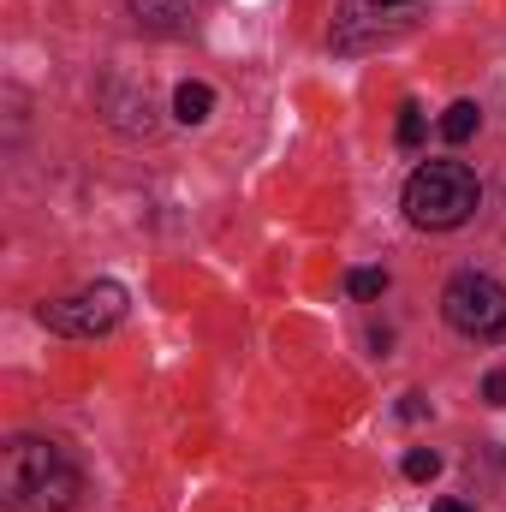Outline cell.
Returning a JSON list of instances; mask_svg holds the SVG:
<instances>
[{
    "mask_svg": "<svg viewBox=\"0 0 506 512\" xmlns=\"http://www.w3.org/2000/svg\"><path fill=\"white\" fill-rule=\"evenodd\" d=\"M78 489H84L78 465L54 441H36V435L6 441V453H0V501H6V512H72Z\"/></svg>",
    "mask_w": 506,
    "mask_h": 512,
    "instance_id": "6da1fadb",
    "label": "cell"
},
{
    "mask_svg": "<svg viewBox=\"0 0 506 512\" xmlns=\"http://www.w3.org/2000/svg\"><path fill=\"white\" fill-rule=\"evenodd\" d=\"M483 203V185L465 161H423L411 179H405V215L411 227H429V233H453L477 215Z\"/></svg>",
    "mask_w": 506,
    "mask_h": 512,
    "instance_id": "7a4b0ae2",
    "label": "cell"
},
{
    "mask_svg": "<svg viewBox=\"0 0 506 512\" xmlns=\"http://www.w3.org/2000/svg\"><path fill=\"white\" fill-rule=\"evenodd\" d=\"M441 310L465 340H506V286L489 274H453Z\"/></svg>",
    "mask_w": 506,
    "mask_h": 512,
    "instance_id": "3957f363",
    "label": "cell"
},
{
    "mask_svg": "<svg viewBox=\"0 0 506 512\" xmlns=\"http://www.w3.org/2000/svg\"><path fill=\"white\" fill-rule=\"evenodd\" d=\"M120 316H126V286L120 280H96V286H84L72 298L42 304V328H54L66 340H96V334L120 328Z\"/></svg>",
    "mask_w": 506,
    "mask_h": 512,
    "instance_id": "277c9868",
    "label": "cell"
},
{
    "mask_svg": "<svg viewBox=\"0 0 506 512\" xmlns=\"http://www.w3.org/2000/svg\"><path fill=\"white\" fill-rule=\"evenodd\" d=\"M381 36H393V24H387V6H376V0H352L334 18V48L340 54H358V48L381 42Z\"/></svg>",
    "mask_w": 506,
    "mask_h": 512,
    "instance_id": "5b68a950",
    "label": "cell"
},
{
    "mask_svg": "<svg viewBox=\"0 0 506 512\" xmlns=\"http://www.w3.org/2000/svg\"><path fill=\"white\" fill-rule=\"evenodd\" d=\"M126 12L143 30H179L191 18V0H126Z\"/></svg>",
    "mask_w": 506,
    "mask_h": 512,
    "instance_id": "8992f818",
    "label": "cell"
},
{
    "mask_svg": "<svg viewBox=\"0 0 506 512\" xmlns=\"http://www.w3.org/2000/svg\"><path fill=\"white\" fill-rule=\"evenodd\" d=\"M209 108H215V90H209V84H179V90H173V114H179L185 126H203Z\"/></svg>",
    "mask_w": 506,
    "mask_h": 512,
    "instance_id": "52a82bcc",
    "label": "cell"
},
{
    "mask_svg": "<svg viewBox=\"0 0 506 512\" xmlns=\"http://www.w3.org/2000/svg\"><path fill=\"white\" fill-rule=\"evenodd\" d=\"M102 102L114 108V126H131V131H149V126H155V120H149V96H126V102H120V90L108 84V90H102Z\"/></svg>",
    "mask_w": 506,
    "mask_h": 512,
    "instance_id": "ba28073f",
    "label": "cell"
},
{
    "mask_svg": "<svg viewBox=\"0 0 506 512\" xmlns=\"http://www.w3.org/2000/svg\"><path fill=\"white\" fill-rule=\"evenodd\" d=\"M477 126H483V114H477V102H453V108L441 114V137H447V143H465V137H471Z\"/></svg>",
    "mask_w": 506,
    "mask_h": 512,
    "instance_id": "9c48e42d",
    "label": "cell"
},
{
    "mask_svg": "<svg viewBox=\"0 0 506 512\" xmlns=\"http://www.w3.org/2000/svg\"><path fill=\"white\" fill-rule=\"evenodd\" d=\"M405 477H411V483H435V477H441V453H435V447H411V453H405Z\"/></svg>",
    "mask_w": 506,
    "mask_h": 512,
    "instance_id": "30bf717a",
    "label": "cell"
},
{
    "mask_svg": "<svg viewBox=\"0 0 506 512\" xmlns=\"http://www.w3.org/2000/svg\"><path fill=\"white\" fill-rule=\"evenodd\" d=\"M417 143H423V108L405 102L399 108V149H417Z\"/></svg>",
    "mask_w": 506,
    "mask_h": 512,
    "instance_id": "8fae6325",
    "label": "cell"
},
{
    "mask_svg": "<svg viewBox=\"0 0 506 512\" xmlns=\"http://www.w3.org/2000/svg\"><path fill=\"white\" fill-rule=\"evenodd\" d=\"M346 286H352V298H381V292H387V274H381V268H358Z\"/></svg>",
    "mask_w": 506,
    "mask_h": 512,
    "instance_id": "7c38bea8",
    "label": "cell"
},
{
    "mask_svg": "<svg viewBox=\"0 0 506 512\" xmlns=\"http://www.w3.org/2000/svg\"><path fill=\"white\" fill-rule=\"evenodd\" d=\"M483 399H489V405H506V370H489V382H483Z\"/></svg>",
    "mask_w": 506,
    "mask_h": 512,
    "instance_id": "4fadbf2b",
    "label": "cell"
},
{
    "mask_svg": "<svg viewBox=\"0 0 506 512\" xmlns=\"http://www.w3.org/2000/svg\"><path fill=\"white\" fill-rule=\"evenodd\" d=\"M399 417H405V423H423V417H429V405H423L417 393H405V399H399Z\"/></svg>",
    "mask_w": 506,
    "mask_h": 512,
    "instance_id": "5bb4252c",
    "label": "cell"
},
{
    "mask_svg": "<svg viewBox=\"0 0 506 512\" xmlns=\"http://www.w3.org/2000/svg\"><path fill=\"white\" fill-rule=\"evenodd\" d=\"M435 512H471L465 501H435Z\"/></svg>",
    "mask_w": 506,
    "mask_h": 512,
    "instance_id": "9a60e30c",
    "label": "cell"
},
{
    "mask_svg": "<svg viewBox=\"0 0 506 512\" xmlns=\"http://www.w3.org/2000/svg\"><path fill=\"white\" fill-rule=\"evenodd\" d=\"M376 6H411V0H376Z\"/></svg>",
    "mask_w": 506,
    "mask_h": 512,
    "instance_id": "2e32d148",
    "label": "cell"
}]
</instances>
